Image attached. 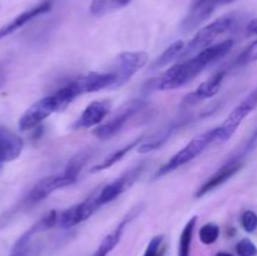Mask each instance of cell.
<instances>
[{"instance_id":"cell-1","label":"cell","mask_w":257,"mask_h":256,"mask_svg":"<svg viewBox=\"0 0 257 256\" xmlns=\"http://www.w3.org/2000/svg\"><path fill=\"white\" fill-rule=\"evenodd\" d=\"M233 47L232 39H226L223 42L213 44L201 52L196 53L193 57L187 58L183 62L177 63L173 67L168 68L160 77L150 82V87L155 90H173L183 87L191 80L195 79L200 73L203 72L207 65L212 64L216 60L225 57L231 48Z\"/></svg>"},{"instance_id":"cell-2","label":"cell","mask_w":257,"mask_h":256,"mask_svg":"<svg viewBox=\"0 0 257 256\" xmlns=\"http://www.w3.org/2000/svg\"><path fill=\"white\" fill-rule=\"evenodd\" d=\"M77 180V173L72 172V171H69L68 168H65L62 173H55V175L45 176V177L40 178V180L30 188L29 192L25 195V197L20 201L19 207L15 208L14 213L17 212L18 210H29V208L34 207L35 205H38V203L44 201L47 197H49V196L52 195V193H54L55 191L73 185Z\"/></svg>"},{"instance_id":"cell-3","label":"cell","mask_w":257,"mask_h":256,"mask_svg":"<svg viewBox=\"0 0 257 256\" xmlns=\"http://www.w3.org/2000/svg\"><path fill=\"white\" fill-rule=\"evenodd\" d=\"M216 136H217V127L213 130L207 131V132L202 133V135L197 136L193 138L191 142H188L182 150L178 151L176 155H173L160 170L156 172V178L162 177V176L168 175V173L173 172L177 168L182 167V166L187 165L192 160H195L197 156H200L211 143L216 142Z\"/></svg>"},{"instance_id":"cell-4","label":"cell","mask_w":257,"mask_h":256,"mask_svg":"<svg viewBox=\"0 0 257 256\" xmlns=\"http://www.w3.org/2000/svg\"><path fill=\"white\" fill-rule=\"evenodd\" d=\"M233 24H235V18L232 15H225V17L213 20L212 23L207 24L206 27L201 28L196 33L195 37L188 42V44L185 45V49H183L181 57L186 58L188 55L196 54V53L213 45V42L218 37L227 33L233 27Z\"/></svg>"},{"instance_id":"cell-5","label":"cell","mask_w":257,"mask_h":256,"mask_svg":"<svg viewBox=\"0 0 257 256\" xmlns=\"http://www.w3.org/2000/svg\"><path fill=\"white\" fill-rule=\"evenodd\" d=\"M257 107V88L248 93L245 97V99L241 103H238L232 112L227 115L225 122L217 127V136H216V142L223 143L227 142L237 128L240 127L241 123L245 120V118L250 114L251 112L256 109Z\"/></svg>"},{"instance_id":"cell-6","label":"cell","mask_w":257,"mask_h":256,"mask_svg":"<svg viewBox=\"0 0 257 256\" xmlns=\"http://www.w3.org/2000/svg\"><path fill=\"white\" fill-rule=\"evenodd\" d=\"M148 62V55L146 52H123L115 59L112 69L109 70L113 74L112 89L122 87L128 82L136 73L140 72Z\"/></svg>"},{"instance_id":"cell-7","label":"cell","mask_w":257,"mask_h":256,"mask_svg":"<svg viewBox=\"0 0 257 256\" xmlns=\"http://www.w3.org/2000/svg\"><path fill=\"white\" fill-rule=\"evenodd\" d=\"M100 207H102V205H100L99 198H98V191H95L82 202L70 206L69 208H65V210L58 212L57 227H74V226L79 225V223L84 222L88 218L92 217L95 211L99 210Z\"/></svg>"},{"instance_id":"cell-8","label":"cell","mask_w":257,"mask_h":256,"mask_svg":"<svg viewBox=\"0 0 257 256\" xmlns=\"http://www.w3.org/2000/svg\"><path fill=\"white\" fill-rule=\"evenodd\" d=\"M143 105H145V100L143 99H140V98L132 99L127 104L123 105L119 110H117L107 122L100 123L99 125H97V128L93 130V135L98 140H110L124 127V124L131 119V117H133L141 108H143Z\"/></svg>"},{"instance_id":"cell-9","label":"cell","mask_w":257,"mask_h":256,"mask_svg":"<svg viewBox=\"0 0 257 256\" xmlns=\"http://www.w3.org/2000/svg\"><path fill=\"white\" fill-rule=\"evenodd\" d=\"M59 112L57 103H55L53 94L40 98L35 103H33L18 120L20 131H30L42 124L47 118H49L53 113Z\"/></svg>"},{"instance_id":"cell-10","label":"cell","mask_w":257,"mask_h":256,"mask_svg":"<svg viewBox=\"0 0 257 256\" xmlns=\"http://www.w3.org/2000/svg\"><path fill=\"white\" fill-rule=\"evenodd\" d=\"M143 168L145 166L140 165L137 167L131 168L130 171H127L125 173H123L120 177H118L117 180H114L113 182L108 183L104 187L100 188L98 191V198H99L100 205L104 206L107 203L112 202L115 198L119 197L122 193H124L128 188L132 187L135 185L136 181L141 177L143 172Z\"/></svg>"},{"instance_id":"cell-11","label":"cell","mask_w":257,"mask_h":256,"mask_svg":"<svg viewBox=\"0 0 257 256\" xmlns=\"http://www.w3.org/2000/svg\"><path fill=\"white\" fill-rule=\"evenodd\" d=\"M217 7H220L218 0H192L187 15L181 24L183 32L187 33L197 29L208 20Z\"/></svg>"},{"instance_id":"cell-12","label":"cell","mask_w":257,"mask_h":256,"mask_svg":"<svg viewBox=\"0 0 257 256\" xmlns=\"http://www.w3.org/2000/svg\"><path fill=\"white\" fill-rule=\"evenodd\" d=\"M110 112L109 100H93L85 107L82 114L72 124L73 130H87L97 127L104 120Z\"/></svg>"},{"instance_id":"cell-13","label":"cell","mask_w":257,"mask_h":256,"mask_svg":"<svg viewBox=\"0 0 257 256\" xmlns=\"http://www.w3.org/2000/svg\"><path fill=\"white\" fill-rule=\"evenodd\" d=\"M242 166H243L242 161L238 160V158H233V160L228 161V162L225 163L220 170L216 171L211 177H208L207 181H206V182L203 183L197 191H196L195 197L201 198L205 195H207L208 192L215 190V188L220 187L221 185L227 182L231 177H233V176H235L236 173L242 168Z\"/></svg>"},{"instance_id":"cell-14","label":"cell","mask_w":257,"mask_h":256,"mask_svg":"<svg viewBox=\"0 0 257 256\" xmlns=\"http://www.w3.org/2000/svg\"><path fill=\"white\" fill-rule=\"evenodd\" d=\"M23 148H24L23 138L9 128L0 125V163L12 162L19 158Z\"/></svg>"},{"instance_id":"cell-15","label":"cell","mask_w":257,"mask_h":256,"mask_svg":"<svg viewBox=\"0 0 257 256\" xmlns=\"http://www.w3.org/2000/svg\"><path fill=\"white\" fill-rule=\"evenodd\" d=\"M50 9H52V3L43 2L40 3V4L35 5V7L30 8V9L25 10V12L20 13L19 15H17V17L12 20V22L7 23V24L3 25V27L0 28V40L7 38L8 35L15 33L17 30H19L20 28L27 25L28 23L32 22V20L35 19V18L48 13Z\"/></svg>"},{"instance_id":"cell-16","label":"cell","mask_w":257,"mask_h":256,"mask_svg":"<svg viewBox=\"0 0 257 256\" xmlns=\"http://www.w3.org/2000/svg\"><path fill=\"white\" fill-rule=\"evenodd\" d=\"M78 85L82 94L84 93H94L103 89H112L114 78L110 72H90L88 74L77 78Z\"/></svg>"},{"instance_id":"cell-17","label":"cell","mask_w":257,"mask_h":256,"mask_svg":"<svg viewBox=\"0 0 257 256\" xmlns=\"http://www.w3.org/2000/svg\"><path fill=\"white\" fill-rule=\"evenodd\" d=\"M223 78H225V72H223V70L215 73L212 77L201 83L197 87V89H196L195 92L191 93V94L186 98V102L197 103L200 102V100L212 98L213 95L217 94L218 90H220L221 84H222L223 82Z\"/></svg>"},{"instance_id":"cell-18","label":"cell","mask_w":257,"mask_h":256,"mask_svg":"<svg viewBox=\"0 0 257 256\" xmlns=\"http://www.w3.org/2000/svg\"><path fill=\"white\" fill-rule=\"evenodd\" d=\"M142 142H143V137H138V138H136V140H133L132 142L127 143L125 146H123V147L118 148V150H115L114 152L110 153L109 156H107V157H105L102 162L98 163V165H95V166H93V167L90 168V172L97 173V172H100V171L108 170V168H110L112 166H114L115 163L119 162V161L122 160V158L124 157L127 153H130L133 148H137Z\"/></svg>"},{"instance_id":"cell-19","label":"cell","mask_w":257,"mask_h":256,"mask_svg":"<svg viewBox=\"0 0 257 256\" xmlns=\"http://www.w3.org/2000/svg\"><path fill=\"white\" fill-rule=\"evenodd\" d=\"M131 221L130 217H125L114 230L110 233H108L104 238L102 240V242L99 243V246L97 247V250L94 251L92 256H108L113 251V248L119 243L120 238H122L123 232H124V228L127 226V223Z\"/></svg>"},{"instance_id":"cell-20","label":"cell","mask_w":257,"mask_h":256,"mask_svg":"<svg viewBox=\"0 0 257 256\" xmlns=\"http://www.w3.org/2000/svg\"><path fill=\"white\" fill-rule=\"evenodd\" d=\"M177 127H178L177 124H171L170 127L163 128L161 132H158L157 135L153 136L150 141L141 143V145L137 147V151L140 153H150L152 152V151L158 150V148L162 147V146L170 140V137L172 136V133L175 132V130Z\"/></svg>"},{"instance_id":"cell-21","label":"cell","mask_w":257,"mask_h":256,"mask_svg":"<svg viewBox=\"0 0 257 256\" xmlns=\"http://www.w3.org/2000/svg\"><path fill=\"white\" fill-rule=\"evenodd\" d=\"M196 223H197V216H193L183 227L180 236V241H178V256H191V245H192Z\"/></svg>"},{"instance_id":"cell-22","label":"cell","mask_w":257,"mask_h":256,"mask_svg":"<svg viewBox=\"0 0 257 256\" xmlns=\"http://www.w3.org/2000/svg\"><path fill=\"white\" fill-rule=\"evenodd\" d=\"M183 49H185V43L182 40H177V42L172 43L160 57L156 59V62L152 64V69H161L163 67H167L171 62L176 59V58L181 57Z\"/></svg>"},{"instance_id":"cell-23","label":"cell","mask_w":257,"mask_h":256,"mask_svg":"<svg viewBox=\"0 0 257 256\" xmlns=\"http://www.w3.org/2000/svg\"><path fill=\"white\" fill-rule=\"evenodd\" d=\"M135 0H93L90 12L94 15H102L110 10H117L127 7Z\"/></svg>"},{"instance_id":"cell-24","label":"cell","mask_w":257,"mask_h":256,"mask_svg":"<svg viewBox=\"0 0 257 256\" xmlns=\"http://www.w3.org/2000/svg\"><path fill=\"white\" fill-rule=\"evenodd\" d=\"M198 236H200V240L203 245H212L220 237V226L212 222L206 223L200 228Z\"/></svg>"},{"instance_id":"cell-25","label":"cell","mask_w":257,"mask_h":256,"mask_svg":"<svg viewBox=\"0 0 257 256\" xmlns=\"http://www.w3.org/2000/svg\"><path fill=\"white\" fill-rule=\"evenodd\" d=\"M163 240H165V236L163 235H157L151 238L143 256H165L166 247Z\"/></svg>"},{"instance_id":"cell-26","label":"cell","mask_w":257,"mask_h":256,"mask_svg":"<svg viewBox=\"0 0 257 256\" xmlns=\"http://www.w3.org/2000/svg\"><path fill=\"white\" fill-rule=\"evenodd\" d=\"M236 252L238 256H257V246L250 238H242L236 245Z\"/></svg>"},{"instance_id":"cell-27","label":"cell","mask_w":257,"mask_h":256,"mask_svg":"<svg viewBox=\"0 0 257 256\" xmlns=\"http://www.w3.org/2000/svg\"><path fill=\"white\" fill-rule=\"evenodd\" d=\"M241 225L246 232H253L257 228V213L251 210H246L241 216Z\"/></svg>"},{"instance_id":"cell-28","label":"cell","mask_w":257,"mask_h":256,"mask_svg":"<svg viewBox=\"0 0 257 256\" xmlns=\"http://www.w3.org/2000/svg\"><path fill=\"white\" fill-rule=\"evenodd\" d=\"M238 62H240L241 64H247V63L257 62V40L251 43V44L246 48L245 52L241 54Z\"/></svg>"},{"instance_id":"cell-29","label":"cell","mask_w":257,"mask_h":256,"mask_svg":"<svg viewBox=\"0 0 257 256\" xmlns=\"http://www.w3.org/2000/svg\"><path fill=\"white\" fill-rule=\"evenodd\" d=\"M256 148H257V130L252 133V136L248 138L247 143H246V146L243 147V155H247V153L252 152V151L256 150Z\"/></svg>"},{"instance_id":"cell-30","label":"cell","mask_w":257,"mask_h":256,"mask_svg":"<svg viewBox=\"0 0 257 256\" xmlns=\"http://www.w3.org/2000/svg\"><path fill=\"white\" fill-rule=\"evenodd\" d=\"M246 35L247 37H257V18L251 20L246 27Z\"/></svg>"},{"instance_id":"cell-31","label":"cell","mask_w":257,"mask_h":256,"mask_svg":"<svg viewBox=\"0 0 257 256\" xmlns=\"http://www.w3.org/2000/svg\"><path fill=\"white\" fill-rule=\"evenodd\" d=\"M29 255V246H25V247H19V248H13L10 256H28Z\"/></svg>"},{"instance_id":"cell-32","label":"cell","mask_w":257,"mask_h":256,"mask_svg":"<svg viewBox=\"0 0 257 256\" xmlns=\"http://www.w3.org/2000/svg\"><path fill=\"white\" fill-rule=\"evenodd\" d=\"M5 80H7V72H5V67L3 64H0V88L5 84Z\"/></svg>"},{"instance_id":"cell-33","label":"cell","mask_w":257,"mask_h":256,"mask_svg":"<svg viewBox=\"0 0 257 256\" xmlns=\"http://www.w3.org/2000/svg\"><path fill=\"white\" fill-rule=\"evenodd\" d=\"M236 0H218V3H220V7L221 5H228V4H232V3H235Z\"/></svg>"},{"instance_id":"cell-34","label":"cell","mask_w":257,"mask_h":256,"mask_svg":"<svg viewBox=\"0 0 257 256\" xmlns=\"http://www.w3.org/2000/svg\"><path fill=\"white\" fill-rule=\"evenodd\" d=\"M215 256H233V255L230 252H226V251H220V252L216 253Z\"/></svg>"}]
</instances>
